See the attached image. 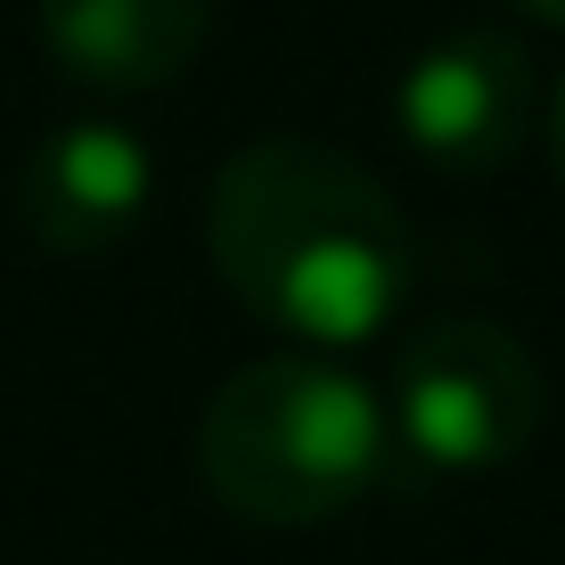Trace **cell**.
Segmentation results:
<instances>
[{"label": "cell", "instance_id": "1", "mask_svg": "<svg viewBox=\"0 0 565 565\" xmlns=\"http://www.w3.org/2000/svg\"><path fill=\"white\" fill-rule=\"evenodd\" d=\"M205 255L263 328L311 353H353L394 328L418 279V238L394 189L311 131H263L222 156Z\"/></svg>", "mask_w": 565, "mask_h": 565}, {"label": "cell", "instance_id": "2", "mask_svg": "<svg viewBox=\"0 0 565 565\" xmlns=\"http://www.w3.org/2000/svg\"><path fill=\"white\" fill-rule=\"evenodd\" d=\"M394 467L385 402L320 353H270L213 385L198 418V476L230 516L296 533L377 492Z\"/></svg>", "mask_w": 565, "mask_h": 565}, {"label": "cell", "instance_id": "3", "mask_svg": "<svg viewBox=\"0 0 565 565\" xmlns=\"http://www.w3.org/2000/svg\"><path fill=\"white\" fill-rule=\"evenodd\" d=\"M377 402L394 426V451L411 467L492 476L533 451L550 385H541V361L524 353V337H509L500 320H476V311H443L402 337Z\"/></svg>", "mask_w": 565, "mask_h": 565}, {"label": "cell", "instance_id": "4", "mask_svg": "<svg viewBox=\"0 0 565 565\" xmlns=\"http://www.w3.org/2000/svg\"><path fill=\"white\" fill-rule=\"evenodd\" d=\"M394 131L418 164L483 181L533 131V57L500 25H459L426 42L394 83Z\"/></svg>", "mask_w": 565, "mask_h": 565}, {"label": "cell", "instance_id": "5", "mask_svg": "<svg viewBox=\"0 0 565 565\" xmlns=\"http://www.w3.org/2000/svg\"><path fill=\"white\" fill-rule=\"evenodd\" d=\"M156 205V156L131 124L107 115H74L33 140V156L17 164V222L33 246L66 263L115 255Z\"/></svg>", "mask_w": 565, "mask_h": 565}, {"label": "cell", "instance_id": "6", "mask_svg": "<svg viewBox=\"0 0 565 565\" xmlns=\"http://www.w3.org/2000/svg\"><path fill=\"white\" fill-rule=\"evenodd\" d=\"M33 25L66 83L164 90L205 57L222 0H33Z\"/></svg>", "mask_w": 565, "mask_h": 565}, {"label": "cell", "instance_id": "7", "mask_svg": "<svg viewBox=\"0 0 565 565\" xmlns=\"http://www.w3.org/2000/svg\"><path fill=\"white\" fill-rule=\"evenodd\" d=\"M550 164H557V189H565V83H557V107H550Z\"/></svg>", "mask_w": 565, "mask_h": 565}, {"label": "cell", "instance_id": "8", "mask_svg": "<svg viewBox=\"0 0 565 565\" xmlns=\"http://www.w3.org/2000/svg\"><path fill=\"white\" fill-rule=\"evenodd\" d=\"M524 17H541V25H565V0H516Z\"/></svg>", "mask_w": 565, "mask_h": 565}]
</instances>
